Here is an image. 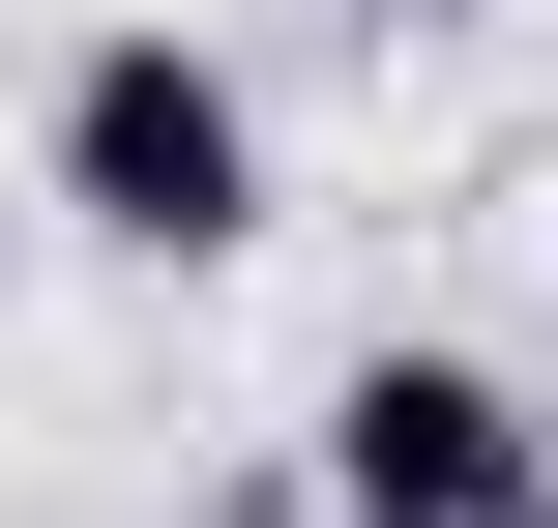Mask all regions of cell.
Returning <instances> with one entry per match:
<instances>
[{"mask_svg":"<svg viewBox=\"0 0 558 528\" xmlns=\"http://www.w3.org/2000/svg\"><path fill=\"white\" fill-rule=\"evenodd\" d=\"M29 176H59V235H118V265H235V235H265V88L147 0V29H88V59L29 88Z\"/></svg>","mask_w":558,"mask_h":528,"instance_id":"cell-1","label":"cell"},{"mask_svg":"<svg viewBox=\"0 0 558 528\" xmlns=\"http://www.w3.org/2000/svg\"><path fill=\"white\" fill-rule=\"evenodd\" d=\"M324 528H558V412L500 353H353L324 382Z\"/></svg>","mask_w":558,"mask_h":528,"instance_id":"cell-2","label":"cell"},{"mask_svg":"<svg viewBox=\"0 0 558 528\" xmlns=\"http://www.w3.org/2000/svg\"><path fill=\"white\" fill-rule=\"evenodd\" d=\"M265 528H324V500H265Z\"/></svg>","mask_w":558,"mask_h":528,"instance_id":"cell-3","label":"cell"}]
</instances>
